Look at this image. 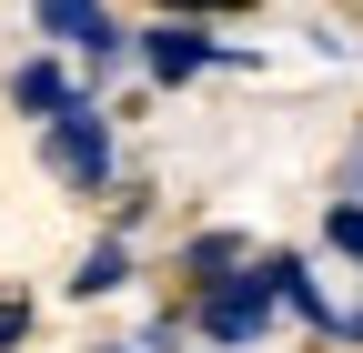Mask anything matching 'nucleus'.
I'll list each match as a JSON object with an SVG mask.
<instances>
[{"label":"nucleus","instance_id":"2","mask_svg":"<svg viewBox=\"0 0 363 353\" xmlns=\"http://www.w3.org/2000/svg\"><path fill=\"white\" fill-rule=\"evenodd\" d=\"M40 162H51L61 192H101V182H111V131H101V111L71 101V111L51 121V142H40Z\"/></svg>","mask_w":363,"mask_h":353},{"label":"nucleus","instance_id":"5","mask_svg":"<svg viewBox=\"0 0 363 353\" xmlns=\"http://www.w3.org/2000/svg\"><path fill=\"white\" fill-rule=\"evenodd\" d=\"M272 283H283V303H293V313H303L313 333H343V313H333V303H323V283H313V273H303V262H293V252H272Z\"/></svg>","mask_w":363,"mask_h":353},{"label":"nucleus","instance_id":"1","mask_svg":"<svg viewBox=\"0 0 363 353\" xmlns=\"http://www.w3.org/2000/svg\"><path fill=\"white\" fill-rule=\"evenodd\" d=\"M272 313H283V283H272V262H233V273H212L202 303H192V323L222 343V353H242L272 333Z\"/></svg>","mask_w":363,"mask_h":353},{"label":"nucleus","instance_id":"3","mask_svg":"<svg viewBox=\"0 0 363 353\" xmlns=\"http://www.w3.org/2000/svg\"><path fill=\"white\" fill-rule=\"evenodd\" d=\"M40 30L71 40V51H91V61H121V30H111L101 0H40Z\"/></svg>","mask_w":363,"mask_h":353},{"label":"nucleus","instance_id":"12","mask_svg":"<svg viewBox=\"0 0 363 353\" xmlns=\"http://www.w3.org/2000/svg\"><path fill=\"white\" fill-rule=\"evenodd\" d=\"M343 343H363V303H353V313H343Z\"/></svg>","mask_w":363,"mask_h":353},{"label":"nucleus","instance_id":"13","mask_svg":"<svg viewBox=\"0 0 363 353\" xmlns=\"http://www.w3.org/2000/svg\"><path fill=\"white\" fill-rule=\"evenodd\" d=\"M101 353H142V343H101Z\"/></svg>","mask_w":363,"mask_h":353},{"label":"nucleus","instance_id":"9","mask_svg":"<svg viewBox=\"0 0 363 353\" xmlns=\"http://www.w3.org/2000/svg\"><path fill=\"white\" fill-rule=\"evenodd\" d=\"M333 192H343V202H363V142L343 152V172H333Z\"/></svg>","mask_w":363,"mask_h":353},{"label":"nucleus","instance_id":"4","mask_svg":"<svg viewBox=\"0 0 363 353\" xmlns=\"http://www.w3.org/2000/svg\"><path fill=\"white\" fill-rule=\"evenodd\" d=\"M202 61H212L202 30H142V71H152V81H192Z\"/></svg>","mask_w":363,"mask_h":353},{"label":"nucleus","instance_id":"11","mask_svg":"<svg viewBox=\"0 0 363 353\" xmlns=\"http://www.w3.org/2000/svg\"><path fill=\"white\" fill-rule=\"evenodd\" d=\"M21 323H30V313H21V303H0V343H21Z\"/></svg>","mask_w":363,"mask_h":353},{"label":"nucleus","instance_id":"7","mask_svg":"<svg viewBox=\"0 0 363 353\" xmlns=\"http://www.w3.org/2000/svg\"><path fill=\"white\" fill-rule=\"evenodd\" d=\"M121 283H131V252H121V242H91L81 273H71V293H121Z\"/></svg>","mask_w":363,"mask_h":353},{"label":"nucleus","instance_id":"6","mask_svg":"<svg viewBox=\"0 0 363 353\" xmlns=\"http://www.w3.org/2000/svg\"><path fill=\"white\" fill-rule=\"evenodd\" d=\"M11 101H21V111H40V121H61L81 91H71V81H61L51 61H30V71H11Z\"/></svg>","mask_w":363,"mask_h":353},{"label":"nucleus","instance_id":"10","mask_svg":"<svg viewBox=\"0 0 363 353\" xmlns=\"http://www.w3.org/2000/svg\"><path fill=\"white\" fill-rule=\"evenodd\" d=\"M162 11H262V0H162Z\"/></svg>","mask_w":363,"mask_h":353},{"label":"nucleus","instance_id":"8","mask_svg":"<svg viewBox=\"0 0 363 353\" xmlns=\"http://www.w3.org/2000/svg\"><path fill=\"white\" fill-rule=\"evenodd\" d=\"M323 242H333L343 262H363V202H343V192H333V212H323Z\"/></svg>","mask_w":363,"mask_h":353}]
</instances>
